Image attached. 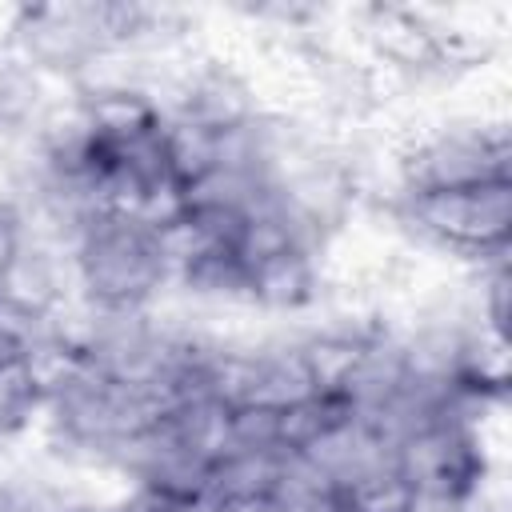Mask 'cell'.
<instances>
[{
	"mask_svg": "<svg viewBox=\"0 0 512 512\" xmlns=\"http://www.w3.org/2000/svg\"><path fill=\"white\" fill-rule=\"evenodd\" d=\"M44 412V388L24 356L0 364V436L24 432Z\"/></svg>",
	"mask_w": 512,
	"mask_h": 512,
	"instance_id": "obj_2",
	"label": "cell"
},
{
	"mask_svg": "<svg viewBox=\"0 0 512 512\" xmlns=\"http://www.w3.org/2000/svg\"><path fill=\"white\" fill-rule=\"evenodd\" d=\"M60 512H104V508H60Z\"/></svg>",
	"mask_w": 512,
	"mask_h": 512,
	"instance_id": "obj_3",
	"label": "cell"
},
{
	"mask_svg": "<svg viewBox=\"0 0 512 512\" xmlns=\"http://www.w3.org/2000/svg\"><path fill=\"white\" fill-rule=\"evenodd\" d=\"M316 252L308 248H284L260 264L248 268V300L264 304L272 312H296L316 300Z\"/></svg>",
	"mask_w": 512,
	"mask_h": 512,
	"instance_id": "obj_1",
	"label": "cell"
}]
</instances>
